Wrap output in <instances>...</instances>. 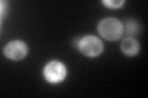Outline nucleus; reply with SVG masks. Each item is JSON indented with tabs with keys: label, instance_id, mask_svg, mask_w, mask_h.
I'll list each match as a JSON object with an SVG mask.
<instances>
[{
	"label": "nucleus",
	"instance_id": "f03ea898",
	"mask_svg": "<svg viewBox=\"0 0 148 98\" xmlns=\"http://www.w3.org/2000/svg\"><path fill=\"white\" fill-rule=\"evenodd\" d=\"M77 47L79 50L85 54L86 57H96L103 52V43L99 38H96L94 36H86L84 38H80L75 41Z\"/></svg>",
	"mask_w": 148,
	"mask_h": 98
},
{
	"label": "nucleus",
	"instance_id": "7ed1b4c3",
	"mask_svg": "<svg viewBox=\"0 0 148 98\" xmlns=\"http://www.w3.org/2000/svg\"><path fill=\"white\" fill-rule=\"evenodd\" d=\"M43 75L48 82L57 83V82H61L62 80H64V77L67 75V70L62 63L51 62L46 65V68L43 70Z\"/></svg>",
	"mask_w": 148,
	"mask_h": 98
},
{
	"label": "nucleus",
	"instance_id": "0eeeda50",
	"mask_svg": "<svg viewBox=\"0 0 148 98\" xmlns=\"http://www.w3.org/2000/svg\"><path fill=\"white\" fill-rule=\"evenodd\" d=\"M106 6H110V7H119L121 6L123 4V0H119V1H109V0H105V1H103Z\"/></svg>",
	"mask_w": 148,
	"mask_h": 98
},
{
	"label": "nucleus",
	"instance_id": "20e7f679",
	"mask_svg": "<svg viewBox=\"0 0 148 98\" xmlns=\"http://www.w3.org/2000/svg\"><path fill=\"white\" fill-rule=\"evenodd\" d=\"M5 55L11 60H20L27 54V45L24 42L14 41L5 47Z\"/></svg>",
	"mask_w": 148,
	"mask_h": 98
},
{
	"label": "nucleus",
	"instance_id": "39448f33",
	"mask_svg": "<svg viewBox=\"0 0 148 98\" xmlns=\"http://www.w3.org/2000/svg\"><path fill=\"white\" fill-rule=\"evenodd\" d=\"M121 49H122V52L127 55H136L138 53V50H140V44H138V42L135 38L128 37V38L122 41Z\"/></svg>",
	"mask_w": 148,
	"mask_h": 98
},
{
	"label": "nucleus",
	"instance_id": "423d86ee",
	"mask_svg": "<svg viewBox=\"0 0 148 98\" xmlns=\"http://www.w3.org/2000/svg\"><path fill=\"white\" fill-rule=\"evenodd\" d=\"M138 30H140V26L137 25L136 21L133 20H127L125 22V31L126 33L130 36H136L138 33Z\"/></svg>",
	"mask_w": 148,
	"mask_h": 98
},
{
	"label": "nucleus",
	"instance_id": "f257e3e1",
	"mask_svg": "<svg viewBox=\"0 0 148 98\" xmlns=\"http://www.w3.org/2000/svg\"><path fill=\"white\" fill-rule=\"evenodd\" d=\"M99 33L104 37L105 39L115 41L119 39L123 33V25L116 18L109 17L101 20L98 25Z\"/></svg>",
	"mask_w": 148,
	"mask_h": 98
}]
</instances>
